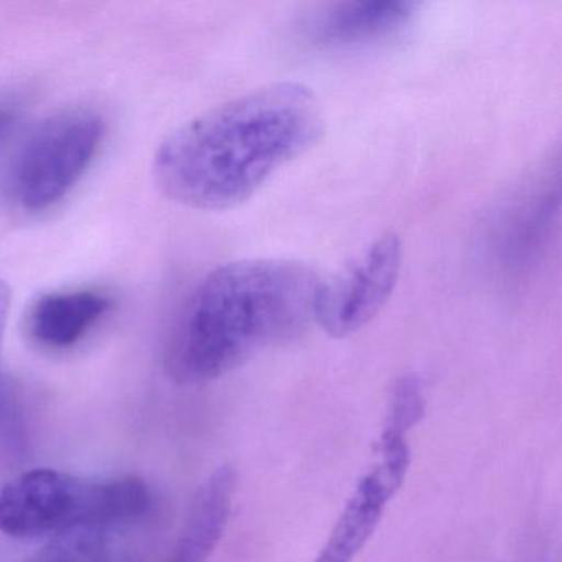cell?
I'll list each match as a JSON object with an SVG mask.
<instances>
[{"label":"cell","instance_id":"obj_6","mask_svg":"<svg viewBox=\"0 0 562 562\" xmlns=\"http://www.w3.org/2000/svg\"><path fill=\"white\" fill-rule=\"evenodd\" d=\"M559 212V169L544 166L526 177L496 210L490 245L499 265L521 271L548 243Z\"/></svg>","mask_w":562,"mask_h":562},{"label":"cell","instance_id":"obj_9","mask_svg":"<svg viewBox=\"0 0 562 562\" xmlns=\"http://www.w3.org/2000/svg\"><path fill=\"white\" fill-rule=\"evenodd\" d=\"M111 308L110 295L93 289L42 294L29 307L27 330L52 350L77 345Z\"/></svg>","mask_w":562,"mask_h":562},{"label":"cell","instance_id":"obj_13","mask_svg":"<svg viewBox=\"0 0 562 562\" xmlns=\"http://www.w3.org/2000/svg\"><path fill=\"white\" fill-rule=\"evenodd\" d=\"M19 121V108L12 103H0V147L8 143Z\"/></svg>","mask_w":562,"mask_h":562},{"label":"cell","instance_id":"obj_1","mask_svg":"<svg viewBox=\"0 0 562 562\" xmlns=\"http://www.w3.org/2000/svg\"><path fill=\"white\" fill-rule=\"evenodd\" d=\"M322 134L324 114L308 88L268 85L173 131L156 150L154 180L164 195L189 209H235Z\"/></svg>","mask_w":562,"mask_h":562},{"label":"cell","instance_id":"obj_2","mask_svg":"<svg viewBox=\"0 0 562 562\" xmlns=\"http://www.w3.org/2000/svg\"><path fill=\"white\" fill-rule=\"evenodd\" d=\"M322 279L294 259H243L213 269L196 285L167 350L183 384L225 376L265 348L297 338L315 321Z\"/></svg>","mask_w":562,"mask_h":562},{"label":"cell","instance_id":"obj_7","mask_svg":"<svg viewBox=\"0 0 562 562\" xmlns=\"http://www.w3.org/2000/svg\"><path fill=\"white\" fill-rule=\"evenodd\" d=\"M417 5L404 0H357L328 5L305 27L308 41L327 50H351L383 44L403 34Z\"/></svg>","mask_w":562,"mask_h":562},{"label":"cell","instance_id":"obj_12","mask_svg":"<svg viewBox=\"0 0 562 562\" xmlns=\"http://www.w3.org/2000/svg\"><path fill=\"white\" fill-rule=\"evenodd\" d=\"M12 289L4 279H0V360H2V344H4L5 327H8L9 312H11ZM2 384V378H0ZM2 390V386H0Z\"/></svg>","mask_w":562,"mask_h":562},{"label":"cell","instance_id":"obj_4","mask_svg":"<svg viewBox=\"0 0 562 562\" xmlns=\"http://www.w3.org/2000/svg\"><path fill=\"white\" fill-rule=\"evenodd\" d=\"M104 136V117L88 108L42 121L9 167L5 192L12 205L29 215L57 206L90 169Z\"/></svg>","mask_w":562,"mask_h":562},{"label":"cell","instance_id":"obj_11","mask_svg":"<svg viewBox=\"0 0 562 562\" xmlns=\"http://www.w3.org/2000/svg\"><path fill=\"white\" fill-rule=\"evenodd\" d=\"M106 539L101 531H81L54 538L22 562H103Z\"/></svg>","mask_w":562,"mask_h":562},{"label":"cell","instance_id":"obj_8","mask_svg":"<svg viewBox=\"0 0 562 562\" xmlns=\"http://www.w3.org/2000/svg\"><path fill=\"white\" fill-rule=\"evenodd\" d=\"M407 470L406 463L378 457V462L351 493L315 562H353L380 525Z\"/></svg>","mask_w":562,"mask_h":562},{"label":"cell","instance_id":"obj_5","mask_svg":"<svg viewBox=\"0 0 562 562\" xmlns=\"http://www.w3.org/2000/svg\"><path fill=\"white\" fill-rule=\"evenodd\" d=\"M403 246L386 233L355 256L337 274L321 282L314 318L335 338L370 324L390 301L400 279Z\"/></svg>","mask_w":562,"mask_h":562},{"label":"cell","instance_id":"obj_3","mask_svg":"<svg viewBox=\"0 0 562 562\" xmlns=\"http://www.w3.org/2000/svg\"><path fill=\"white\" fill-rule=\"evenodd\" d=\"M153 508L149 485L137 476L85 479L34 469L0 488V531L12 538H60L139 521Z\"/></svg>","mask_w":562,"mask_h":562},{"label":"cell","instance_id":"obj_10","mask_svg":"<svg viewBox=\"0 0 562 562\" xmlns=\"http://www.w3.org/2000/svg\"><path fill=\"white\" fill-rule=\"evenodd\" d=\"M236 472L216 469L195 493L182 531L162 562H206L225 535L235 498Z\"/></svg>","mask_w":562,"mask_h":562}]
</instances>
